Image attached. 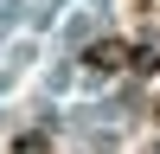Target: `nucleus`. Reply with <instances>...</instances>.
Segmentation results:
<instances>
[{
    "mask_svg": "<svg viewBox=\"0 0 160 154\" xmlns=\"http://www.w3.org/2000/svg\"><path fill=\"white\" fill-rule=\"evenodd\" d=\"M135 58H141V45H128V38H96V45L83 51V64L102 71V77L109 71H135Z\"/></svg>",
    "mask_w": 160,
    "mask_h": 154,
    "instance_id": "obj_1",
    "label": "nucleus"
},
{
    "mask_svg": "<svg viewBox=\"0 0 160 154\" xmlns=\"http://www.w3.org/2000/svg\"><path fill=\"white\" fill-rule=\"evenodd\" d=\"M13 154H51V135L45 128H26V135H13Z\"/></svg>",
    "mask_w": 160,
    "mask_h": 154,
    "instance_id": "obj_2",
    "label": "nucleus"
},
{
    "mask_svg": "<svg viewBox=\"0 0 160 154\" xmlns=\"http://www.w3.org/2000/svg\"><path fill=\"white\" fill-rule=\"evenodd\" d=\"M154 128H160V109H154Z\"/></svg>",
    "mask_w": 160,
    "mask_h": 154,
    "instance_id": "obj_3",
    "label": "nucleus"
}]
</instances>
